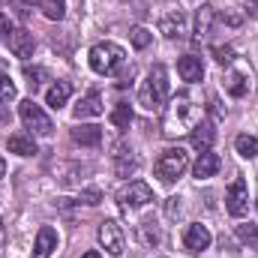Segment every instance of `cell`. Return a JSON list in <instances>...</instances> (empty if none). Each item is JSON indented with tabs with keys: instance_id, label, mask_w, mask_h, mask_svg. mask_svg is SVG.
I'll list each match as a JSON object with an SVG mask.
<instances>
[{
	"instance_id": "obj_1",
	"label": "cell",
	"mask_w": 258,
	"mask_h": 258,
	"mask_svg": "<svg viewBox=\"0 0 258 258\" xmlns=\"http://www.w3.org/2000/svg\"><path fill=\"white\" fill-rule=\"evenodd\" d=\"M198 123H201V105L189 93H177L162 108V135H168V138H180V135L192 132Z\"/></svg>"
},
{
	"instance_id": "obj_2",
	"label": "cell",
	"mask_w": 258,
	"mask_h": 258,
	"mask_svg": "<svg viewBox=\"0 0 258 258\" xmlns=\"http://www.w3.org/2000/svg\"><path fill=\"white\" fill-rule=\"evenodd\" d=\"M138 102L147 111H162L165 108V102H168V72H165L162 63H156L147 72V81L138 90Z\"/></svg>"
},
{
	"instance_id": "obj_3",
	"label": "cell",
	"mask_w": 258,
	"mask_h": 258,
	"mask_svg": "<svg viewBox=\"0 0 258 258\" xmlns=\"http://www.w3.org/2000/svg\"><path fill=\"white\" fill-rule=\"evenodd\" d=\"M87 60H90V69L96 75H114L120 66L126 63V51L120 45H114V42H96L90 48Z\"/></svg>"
},
{
	"instance_id": "obj_4",
	"label": "cell",
	"mask_w": 258,
	"mask_h": 258,
	"mask_svg": "<svg viewBox=\"0 0 258 258\" xmlns=\"http://www.w3.org/2000/svg\"><path fill=\"white\" fill-rule=\"evenodd\" d=\"M153 168H156V177H159L162 183H174V180L183 177V171L189 168V156H186L183 147H168V150L159 153V159H156Z\"/></svg>"
},
{
	"instance_id": "obj_5",
	"label": "cell",
	"mask_w": 258,
	"mask_h": 258,
	"mask_svg": "<svg viewBox=\"0 0 258 258\" xmlns=\"http://www.w3.org/2000/svg\"><path fill=\"white\" fill-rule=\"evenodd\" d=\"M18 117H21V123L30 129L33 135H39V138H48L51 132H54V123H51V117L42 111V105H36L33 99H24L21 105H18Z\"/></svg>"
},
{
	"instance_id": "obj_6",
	"label": "cell",
	"mask_w": 258,
	"mask_h": 258,
	"mask_svg": "<svg viewBox=\"0 0 258 258\" xmlns=\"http://www.w3.org/2000/svg\"><path fill=\"white\" fill-rule=\"evenodd\" d=\"M117 201H120L123 210H138V207H147V204L153 201V189H150L144 180H132V183H126V186L117 192Z\"/></svg>"
},
{
	"instance_id": "obj_7",
	"label": "cell",
	"mask_w": 258,
	"mask_h": 258,
	"mask_svg": "<svg viewBox=\"0 0 258 258\" xmlns=\"http://www.w3.org/2000/svg\"><path fill=\"white\" fill-rule=\"evenodd\" d=\"M225 210H228L234 219H240V216L249 213V189H246V180H243V177H237V180L228 186V192H225Z\"/></svg>"
},
{
	"instance_id": "obj_8",
	"label": "cell",
	"mask_w": 258,
	"mask_h": 258,
	"mask_svg": "<svg viewBox=\"0 0 258 258\" xmlns=\"http://www.w3.org/2000/svg\"><path fill=\"white\" fill-rule=\"evenodd\" d=\"M99 243H102V249L108 252V255H123V228L114 222V219H105L102 225H99Z\"/></svg>"
},
{
	"instance_id": "obj_9",
	"label": "cell",
	"mask_w": 258,
	"mask_h": 258,
	"mask_svg": "<svg viewBox=\"0 0 258 258\" xmlns=\"http://www.w3.org/2000/svg\"><path fill=\"white\" fill-rule=\"evenodd\" d=\"M159 33L168 36V39H180L186 33V15L180 9H168L162 18H159Z\"/></svg>"
},
{
	"instance_id": "obj_10",
	"label": "cell",
	"mask_w": 258,
	"mask_h": 258,
	"mask_svg": "<svg viewBox=\"0 0 258 258\" xmlns=\"http://www.w3.org/2000/svg\"><path fill=\"white\" fill-rule=\"evenodd\" d=\"M33 48H36V39H33V33L30 30H12L9 33V51L15 54V57H21V60H27V57H33Z\"/></svg>"
},
{
	"instance_id": "obj_11",
	"label": "cell",
	"mask_w": 258,
	"mask_h": 258,
	"mask_svg": "<svg viewBox=\"0 0 258 258\" xmlns=\"http://www.w3.org/2000/svg\"><path fill=\"white\" fill-rule=\"evenodd\" d=\"M102 111H105L102 96H99L96 90H90L87 96H81V99H78V105L72 108V117H75V120H84V117H99Z\"/></svg>"
},
{
	"instance_id": "obj_12",
	"label": "cell",
	"mask_w": 258,
	"mask_h": 258,
	"mask_svg": "<svg viewBox=\"0 0 258 258\" xmlns=\"http://www.w3.org/2000/svg\"><path fill=\"white\" fill-rule=\"evenodd\" d=\"M54 249H57V231L51 225H42L36 234V243H33V258H51Z\"/></svg>"
},
{
	"instance_id": "obj_13",
	"label": "cell",
	"mask_w": 258,
	"mask_h": 258,
	"mask_svg": "<svg viewBox=\"0 0 258 258\" xmlns=\"http://www.w3.org/2000/svg\"><path fill=\"white\" fill-rule=\"evenodd\" d=\"M210 231L201 225V222H192V225H186V234H183V243H186V249H192V252H204L207 246H210Z\"/></svg>"
},
{
	"instance_id": "obj_14",
	"label": "cell",
	"mask_w": 258,
	"mask_h": 258,
	"mask_svg": "<svg viewBox=\"0 0 258 258\" xmlns=\"http://www.w3.org/2000/svg\"><path fill=\"white\" fill-rule=\"evenodd\" d=\"M225 90L234 96V99H240V96H246L249 93V69H231V72H225Z\"/></svg>"
},
{
	"instance_id": "obj_15",
	"label": "cell",
	"mask_w": 258,
	"mask_h": 258,
	"mask_svg": "<svg viewBox=\"0 0 258 258\" xmlns=\"http://www.w3.org/2000/svg\"><path fill=\"white\" fill-rule=\"evenodd\" d=\"M177 72H180V78L183 81H201L204 78V63H201V57H195V54H183L180 60H177Z\"/></svg>"
},
{
	"instance_id": "obj_16",
	"label": "cell",
	"mask_w": 258,
	"mask_h": 258,
	"mask_svg": "<svg viewBox=\"0 0 258 258\" xmlns=\"http://www.w3.org/2000/svg\"><path fill=\"white\" fill-rule=\"evenodd\" d=\"M219 171V156L213 153V150H204V153H198V159H195L192 165V174L198 180H207V177H213Z\"/></svg>"
},
{
	"instance_id": "obj_17",
	"label": "cell",
	"mask_w": 258,
	"mask_h": 258,
	"mask_svg": "<svg viewBox=\"0 0 258 258\" xmlns=\"http://www.w3.org/2000/svg\"><path fill=\"white\" fill-rule=\"evenodd\" d=\"M72 141L81 147H96V144H102V129L93 126V123H81V126L72 129Z\"/></svg>"
},
{
	"instance_id": "obj_18",
	"label": "cell",
	"mask_w": 258,
	"mask_h": 258,
	"mask_svg": "<svg viewBox=\"0 0 258 258\" xmlns=\"http://www.w3.org/2000/svg\"><path fill=\"white\" fill-rule=\"evenodd\" d=\"M6 147H9V153H15V156H33V153H36V141H33V135H27V132L9 135Z\"/></svg>"
},
{
	"instance_id": "obj_19",
	"label": "cell",
	"mask_w": 258,
	"mask_h": 258,
	"mask_svg": "<svg viewBox=\"0 0 258 258\" xmlns=\"http://www.w3.org/2000/svg\"><path fill=\"white\" fill-rule=\"evenodd\" d=\"M69 96H72V84L69 81H54L51 87H48V93H45V105H51L54 111L69 102Z\"/></svg>"
},
{
	"instance_id": "obj_20",
	"label": "cell",
	"mask_w": 258,
	"mask_h": 258,
	"mask_svg": "<svg viewBox=\"0 0 258 258\" xmlns=\"http://www.w3.org/2000/svg\"><path fill=\"white\" fill-rule=\"evenodd\" d=\"M213 138H216V129H213V123H207V120L192 129V147L198 153L210 150V147H213Z\"/></svg>"
},
{
	"instance_id": "obj_21",
	"label": "cell",
	"mask_w": 258,
	"mask_h": 258,
	"mask_svg": "<svg viewBox=\"0 0 258 258\" xmlns=\"http://www.w3.org/2000/svg\"><path fill=\"white\" fill-rule=\"evenodd\" d=\"M210 30H213V6H201L195 15V42L207 39Z\"/></svg>"
},
{
	"instance_id": "obj_22",
	"label": "cell",
	"mask_w": 258,
	"mask_h": 258,
	"mask_svg": "<svg viewBox=\"0 0 258 258\" xmlns=\"http://www.w3.org/2000/svg\"><path fill=\"white\" fill-rule=\"evenodd\" d=\"M234 147H237V153H240L243 159H255L258 156V138L255 135H237Z\"/></svg>"
},
{
	"instance_id": "obj_23",
	"label": "cell",
	"mask_w": 258,
	"mask_h": 258,
	"mask_svg": "<svg viewBox=\"0 0 258 258\" xmlns=\"http://www.w3.org/2000/svg\"><path fill=\"white\" fill-rule=\"evenodd\" d=\"M39 9H42L45 18L60 21V18L66 15V0H39Z\"/></svg>"
},
{
	"instance_id": "obj_24",
	"label": "cell",
	"mask_w": 258,
	"mask_h": 258,
	"mask_svg": "<svg viewBox=\"0 0 258 258\" xmlns=\"http://www.w3.org/2000/svg\"><path fill=\"white\" fill-rule=\"evenodd\" d=\"M111 123L120 129H129V123H132V108H129V102H117L114 105V111H111Z\"/></svg>"
},
{
	"instance_id": "obj_25",
	"label": "cell",
	"mask_w": 258,
	"mask_h": 258,
	"mask_svg": "<svg viewBox=\"0 0 258 258\" xmlns=\"http://www.w3.org/2000/svg\"><path fill=\"white\" fill-rule=\"evenodd\" d=\"M138 237H141L144 246H156V243L162 240V234H159V228H156L153 222H141V225H138Z\"/></svg>"
},
{
	"instance_id": "obj_26",
	"label": "cell",
	"mask_w": 258,
	"mask_h": 258,
	"mask_svg": "<svg viewBox=\"0 0 258 258\" xmlns=\"http://www.w3.org/2000/svg\"><path fill=\"white\" fill-rule=\"evenodd\" d=\"M138 168H141V159L138 156H120L114 171H117V177H126V174H135Z\"/></svg>"
},
{
	"instance_id": "obj_27",
	"label": "cell",
	"mask_w": 258,
	"mask_h": 258,
	"mask_svg": "<svg viewBox=\"0 0 258 258\" xmlns=\"http://www.w3.org/2000/svg\"><path fill=\"white\" fill-rule=\"evenodd\" d=\"M24 78H27V84L36 90V87H39V84L48 78V72H45L42 66H24Z\"/></svg>"
},
{
	"instance_id": "obj_28",
	"label": "cell",
	"mask_w": 258,
	"mask_h": 258,
	"mask_svg": "<svg viewBox=\"0 0 258 258\" xmlns=\"http://www.w3.org/2000/svg\"><path fill=\"white\" fill-rule=\"evenodd\" d=\"M129 36H132V45H135V48H147V45L153 42V33H150L147 27H135Z\"/></svg>"
},
{
	"instance_id": "obj_29",
	"label": "cell",
	"mask_w": 258,
	"mask_h": 258,
	"mask_svg": "<svg viewBox=\"0 0 258 258\" xmlns=\"http://www.w3.org/2000/svg\"><path fill=\"white\" fill-rule=\"evenodd\" d=\"M9 9H15V15L21 21H27L33 15V0H9Z\"/></svg>"
},
{
	"instance_id": "obj_30",
	"label": "cell",
	"mask_w": 258,
	"mask_h": 258,
	"mask_svg": "<svg viewBox=\"0 0 258 258\" xmlns=\"http://www.w3.org/2000/svg\"><path fill=\"white\" fill-rule=\"evenodd\" d=\"M9 99H15V84H12V78L0 69V102H9Z\"/></svg>"
},
{
	"instance_id": "obj_31",
	"label": "cell",
	"mask_w": 258,
	"mask_h": 258,
	"mask_svg": "<svg viewBox=\"0 0 258 258\" xmlns=\"http://www.w3.org/2000/svg\"><path fill=\"white\" fill-rule=\"evenodd\" d=\"M213 57H216V63H222V66H228V63H234V60H237L231 45H216V48H213Z\"/></svg>"
},
{
	"instance_id": "obj_32",
	"label": "cell",
	"mask_w": 258,
	"mask_h": 258,
	"mask_svg": "<svg viewBox=\"0 0 258 258\" xmlns=\"http://www.w3.org/2000/svg\"><path fill=\"white\" fill-rule=\"evenodd\" d=\"M237 234H240V240H258V225H240L237 228Z\"/></svg>"
},
{
	"instance_id": "obj_33",
	"label": "cell",
	"mask_w": 258,
	"mask_h": 258,
	"mask_svg": "<svg viewBox=\"0 0 258 258\" xmlns=\"http://www.w3.org/2000/svg\"><path fill=\"white\" fill-rule=\"evenodd\" d=\"M78 201H84V204H99V201H102V192H99V189H84V192L78 195Z\"/></svg>"
},
{
	"instance_id": "obj_34",
	"label": "cell",
	"mask_w": 258,
	"mask_h": 258,
	"mask_svg": "<svg viewBox=\"0 0 258 258\" xmlns=\"http://www.w3.org/2000/svg\"><path fill=\"white\" fill-rule=\"evenodd\" d=\"M9 33H12V24H9V15H3V12H0V42H3V39H6Z\"/></svg>"
},
{
	"instance_id": "obj_35",
	"label": "cell",
	"mask_w": 258,
	"mask_h": 258,
	"mask_svg": "<svg viewBox=\"0 0 258 258\" xmlns=\"http://www.w3.org/2000/svg\"><path fill=\"white\" fill-rule=\"evenodd\" d=\"M3 177H6V159L0 156V180H3Z\"/></svg>"
},
{
	"instance_id": "obj_36",
	"label": "cell",
	"mask_w": 258,
	"mask_h": 258,
	"mask_svg": "<svg viewBox=\"0 0 258 258\" xmlns=\"http://www.w3.org/2000/svg\"><path fill=\"white\" fill-rule=\"evenodd\" d=\"M81 258H102V255H99L96 249H90V252H84V255H81Z\"/></svg>"
},
{
	"instance_id": "obj_37",
	"label": "cell",
	"mask_w": 258,
	"mask_h": 258,
	"mask_svg": "<svg viewBox=\"0 0 258 258\" xmlns=\"http://www.w3.org/2000/svg\"><path fill=\"white\" fill-rule=\"evenodd\" d=\"M0 243H3V219H0Z\"/></svg>"
},
{
	"instance_id": "obj_38",
	"label": "cell",
	"mask_w": 258,
	"mask_h": 258,
	"mask_svg": "<svg viewBox=\"0 0 258 258\" xmlns=\"http://www.w3.org/2000/svg\"><path fill=\"white\" fill-rule=\"evenodd\" d=\"M255 207H258V198H255Z\"/></svg>"
}]
</instances>
